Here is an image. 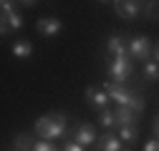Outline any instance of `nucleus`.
I'll return each instance as SVG.
<instances>
[{
    "mask_svg": "<svg viewBox=\"0 0 159 151\" xmlns=\"http://www.w3.org/2000/svg\"><path fill=\"white\" fill-rule=\"evenodd\" d=\"M66 123H68L66 113H48V116H41L35 121V134L43 136L46 141L58 139V136L66 134Z\"/></svg>",
    "mask_w": 159,
    "mask_h": 151,
    "instance_id": "f257e3e1",
    "label": "nucleus"
},
{
    "mask_svg": "<svg viewBox=\"0 0 159 151\" xmlns=\"http://www.w3.org/2000/svg\"><path fill=\"white\" fill-rule=\"evenodd\" d=\"M131 55H119V58L111 61L109 66V76H111V81L114 83H124L129 76H131Z\"/></svg>",
    "mask_w": 159,
    "mask_h": 151,
    "instance_id": "f03ea898",
    "label": "nucleus"
},
{
    "mask_svg": "<svg viewBox=\"0 0 159 151\" xmlns=\"http://www.w3.org/2000/svg\"><path fill=\"white\" fill-rule=\"evenodd\" d=\"M129 55L136 61H149V55H154V45L147 35L142 38H131L129 41Z\"/></svg>",
    "mask_w": 159,
    "mask_h": 151,
    "instance_id": "7ed1b4c3",
    "label": "nucleus"
},
{
    "mask_svg": "<svg viewBox=\"0 0 159 151\" xmlns=\"http://www.w3.org/2000/svg\"><path fill=\"white\" fill-rule=\"evenodd\" d=\"M104 91L109 93V98H111V101H116L119 106H129V103L134 101V93H131L129 88H124L121 83H114V81H109V83L104 86Z\"/></svg>",
    "mask_w": 159,
    "mask_h": 151,
    "instance_id": "20e7f679",
    "label": "nucleus"
},
{
    "mask_svg": "<svg viewBox=\"0 0 159 151\" xmlns=\"http://www.w3.org/2000/svg\"><path fill=\"white\" fill-rule=\"evenodd\" d=\"M98 151H131V146L124 144L114 134H104L101 139H98Z\"/></svg>",
    "mask_w": 159,
    "mask_h": 151,
    "instance_id": "39448f33",
    "label": "nucleus"
},
{
    "mask_svg": "<svg viewBox=\"0 0 159 151\" xmlns=\"http://www.w3.org/2000/svg\"><path fill=\"white\" fill-rule=\"evenodd\" d=\"M114 10L116 15H121V18H136L139 13H142V8H139L136 0H114Z\"/></svg>",
    "mask_w": 159,
    "mask_h": 151,
    "instance_id": "423d86ee",
    "label": "nucleus"
},
{
    "mask_svg": "<svg viewBox=\"0 0 159 151\" xmlns=\"http://www.w3.org/2000/svg\"><path fill=\"white\" fill-rule=\"evenodd\" d=\"M61 20L58 18H41L38 20V33L41 35H46V38H56L58 33H61Z\"/></svg>",
    "mask_w": 159,
    "mask_h": 151,
    "instance_id": "0eeeda50",
    "label": "nucleus"
},
{
    "mask_svg": "<svg viewBox=\"0 0 159 151\" xmlns=\"http://www.w3.org/2000/svg\"><path fill=\"white\" fill-rule=\"evenodd\" d=\"M86 101H89L91 106H96V108H106V103H109L111 98H109L106 91H98V88L89 86V88H86Z\"/></svg>",
    "mask_w": 159,
    "mask_h": 151,
    "instance_id": "6e6552de",
    "label": "nucleus"
},
{
    "mask_svg": "<svg viewBox=\"0 0 159 151\" xmlns=\"http://www.w3.org/2000/svg\"><path fill=\"white\" fill-rule=\"evenodd\" d=\"M76 141L81 144V146H89V144H93L96 141V128H93V123H81L76 128Z\"/></svg>",
    "mask_w": 159,
    "mask_h": 151,
    "instance_id": "1a4fd4ad",
    "label": "nucleus"
},
{
    "mask_svg": "<svg viewBox=\"0 0 159 151\" xmlns=\"http://www.w3.org/2000/svg\"><path fill=\"white\" fill-rule=\"evenodd\" d=\"M136 123V111L131 106H119L116 108V126H129Z\"/></svg>",
    "mask_w": 159,
    "mask_h": 151,
    "instance_id": "9d476101",
    "label": "nucleus"
},
{
    "mask_svg": "<svg viewBox=\"0 0 159 151\" xmlns=\"http://www.w3.org/2000/svg\"><path fill=\"white\" fill-rule=\"evenodd\" d=\"M20 25H23V18L18 15L15 10H10V13H5V15H3V25H0V33L5 35V33H8L10 28H13V30H18Z\"/></svg>",
    "mask_w": 159,
    "mask_h": 151,
    "instance_id": "9b49d317",
    "label": "nucleus"
},
{
    "mask_svg": "<svg viewBox=\"0 0 159 151\" xmlns=\"http://www.w3.org/2000/svg\"><path fill=\"white\" fill-rule=\"evenodd\" d=\"M10 50H13V55H15V58L25 61V58H30V55H33V43H28V41H15Z\"/></svg>",
    "mask_w": 159,
    "mask_h": 151,
    "instance_id": "f8f14e48",
    "label": "nucleus"
},
{
    "mask_svg": "<svg viewBox=\"0 0 159 151\" xmlns=\"http://www.w3.org/2000/svg\"><path fill=\"white\" fill-rule=\"evenodd\" d=\"M109 53L114 55V58H119V55H129V45L119 35H114V38H109Z\"/></svg>",
    "mask_w": 159,
    "mask_h": 151,
    "instance_id": "ddd939ff",
    "label": "nucleus"
},
{
    "mask_svg": "<svg viewBox=\"0 0 159 151\" xmlns=\"http://www.w3.org/2000/svg\"><path fill=\"white\" fill-rule=\"evenodd\" d=\"M33 146H35V141H33V136H28V134H18V136L13 139V149H15V151H33Z\"/></svg>",
    "mask_w": 159,
    "mask_h": 151,
    "instance_id": "4468645a",
    "label": "nucleus"
},
{
    "mask_svg": "<svg viewBox=\"0 0 159 151\" xmlns=\"http://www.w3.org/2000/svg\"><path fill=\"white\" fill-rule=\"evenodd\" d=\"M136 136H139V126H136V123L119 126V139H121L124 144H131V141H136Z\"/></svg>",
    "mask_w": 159,
    "mask_h": 151,
    "instance_id": "2eb2a0df",
    "label": "nucleus"
},
{
    "mask_svg": "<svg viewBox=\"0 0 159 151\" xmlns=\"http://www.w3.org/2000/svg\"><path fill=\"white\" fill-rule=\"evenodd\" d=\"M144 76L149 81H159V63L157 61H147V66H144Z\"/></svg>",
    "mask_w": 159,
    "mask_h": 151,
    "instance_id": "dca6fc26",
    "label": "nucleus"
},
{
    "mask_svg": "<svg viewBox=\"0 0 159 151\" xmlns=\"http://www.w3.org/2000/svg\"><path fill=\"white\" fill-rule=\"evenodd\" d=\"M98 121H101V126L111 128V126L116 123V111H109V108H104V111H101V119H98Z\"/></svg>",
    "mask_w": 159,
    "mask_h": 151,
    "instance_id": "f3484780",
    "label": "nucleus"
},
{
    "mask_svg": "<svg viewBox=\"0 0 159 151\" xmlns=\"http://www.w3.org/2000/svg\"><path fill=\"white\" fill-rule=\"evenodd\" d=\"M33 151H58V149H56L51 141H38V144L33 146Z\"/></svg>",
    "mask_w": 159,
    "mask_h": 151,
    "instance_id": "a211bd4d",
    "label": "nucleus"
},
{
    "mask_svg": "<svg viewBox=\"0 0 159 151\" xmlns=\"http://www.w3.org/2000/svg\"><path fill=\"white\" fill-rule=\"evenodd\" d=\"M144 151H159V141H157V139H152V141H147V146H144Z\"/></svg>",
    "mask_w": 159,
    "mask_h": 151,
    "instance_id": "6ab92c4d",
    "label": "nucleus"
},
{
    "mask_svg": "<svg viewBox=\"0 0 159 151\" xmlns=\"http://www.w3.org/2000/svg\"><path fill=\"white\" fill-rule=\"evenodd\" d=\"M63 151H84V146L78 144V141H73V144H66V149Z\"/></svg>",
    "mask_w": 159,
    "mask_h": 151,
    "instance_id": "aec40b11",
    "label": "nucleus"
},
{
    "mask_svg": "<svg viewBox=\"0 0 159 151\" xmlns=\"http://www.w3.org/2000/svg\"><path fill=\"white\" fill-rule=\"evenodd\" d=\"M10 10H13V8H10V0H3V15L10 13Z\"/></svg>",
    "mask_w": 159,
    "mask_h": 151,
    "instance_id": "412c9836",
    "label": "nucleus"
},
{
    "mask_svg": "<svg viewBox=\"0 0 159 151\" xmlns=\"http://www.w3.org/2000/svg\"><path fill=\"white\" fill-rule=\"evenodd\" d=\"M154 136H159V116H157V121H154Z\"/></svg>",
    "mask_w": 159,
    "mask_h": 151,
    "instance_id": "4be33fe9",
    "label": "nucleus"
},
{
    "mask_svg": "<svg viewBox=\"0 0 159 151\" xmlns=\"http://www.w3.org/2000/svg\"><path fill=\"white\" fill-rule=\"evenodd\" d=\"M154 61H157V63H159V45H157V48H154Z\"/></svg>",
    "mask_w": 159,
    "mask_h": 151,
    "instance_id": "5701e85b",
    "label": "nucleus"
},
{
    "mask_svg": "<svg viewBox=\"0 0 159 151\" xmlns=\"http://www.w3.org/2000/svg\"><path fill=\"white\" fill-rule=\"evenodd\" d=\"M20 3H23V5H33V3H35V0H20Z\"/></svg>",
    "mask_w": 159,
    "mask_h": 151,
    "instance_id": "b1692460",
    "label": "nucleus"
},
{
    "mask_svg": "<svg viewBox=\"0 0 159 151\" xmlns=\"http://www.w3.org/2000/svg\"><path fill=\"white\" fill-rule=\"evenodd\" d=\"M101 3H109V0H101Z\"/></svg>",
    "mask_w": 159,
    "mask_h": 151,
    "instance_id": "393cba45",
    "label": "nucleus"
}]
</instances>
